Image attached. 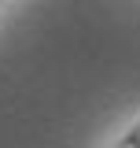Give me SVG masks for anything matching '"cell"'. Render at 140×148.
Instances as JSON below:
<instances>
[{
	"label": "cell",
	"instance_id": "6da1fadb",
	"mask_svg": "<svg viewBox=\"0 0 140 148\" xmlns=\"http://www.w3.org/2000/svg\"><path fill=\"white\" fill-rule=\"evenodd\" d=\"M118 148H140V122H137V130H133V133H129V137H125Z\"/></svg>",
	"mask_w": 140,
	"mask_h": 148
}]
</instances>
